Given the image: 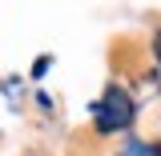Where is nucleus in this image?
I'll list each match as a JSON object with an SVG mask.
<instances>
[{"label": "nucleus", "mask_w": 161, "mask_h": 156, "mask_svg": "<svg viewBox=\"0 0 161 156\" xmlns=\"http://www.w3.org/2000/svg\"><path fill=\"white\" fill-rule=\"evenodd\" d=\"M125 152H129V156H153V148H149V144H141V140H133Z\"/></svg>", "instance_id": "obj_2"}, {"label": "nucleus", "mask_w": 161, "mask_h": 156, "mask_svg": "<svg viewBox=\"0 0 161 156\" xmlns=\"http://www.w3.org/2000/svg\"><path fill=\"white\" fill-rule=\"evenodd\" d=\"M97 120H101L105 132H109V128H125V124H133V100L125 96V88H109V92H105Z\"/></svg>", "instance_id": "obj_1"}]
</instances>
